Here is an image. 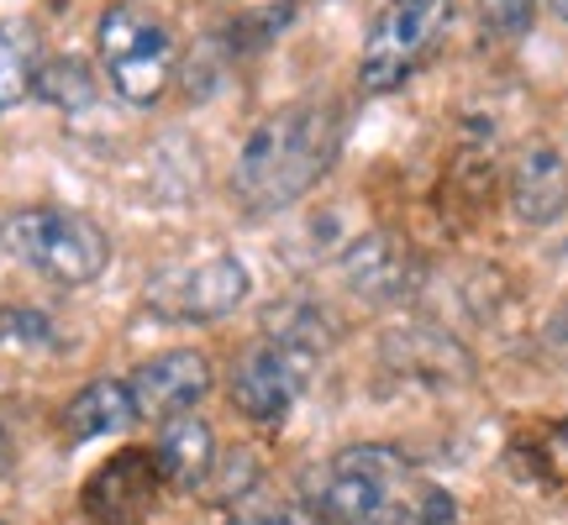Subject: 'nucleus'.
I'll list each match as a JSON object with an SVG mask.
<instances>
[{
    "label": "nucleus",
    "instance_id": "nucleus-9",
    "mask_svg": "<svg viewBox=\"0 0 568 525\" xmlns=\"http://www.w3.org/2000/svg\"><path fill=\"white\" fill-rule=\"evenodd\" d=\"M216 373H211V358L195 352V347H169L159 358L132 368V404H138V421H169V415H184L211 394Z\"/></svg>",
    "mask_w": 568,
    "mask_h": 525
},
{
    "label": "nucleus",
    "instance_id": "nucleus-24",
    "mask_svg": "<svg viewBox=\"0 0 568 525\" xmlns=\"http://www.w3.org/2000/svg\"><path fill=\"white\" fill-rule=\"evenodd\" d=\"M17 467V442H11V431H6V421H0V478Z\"/></svg>",
    "mask_w": 568,
    "mask_h": 525
},
{
    "label": "nucleus",
    "instance_id": "nucleus-21",
    "mask_svg": "<svg viewBox=\"0 0 568 525\" xmlns=\"http://www.w3.org/2000/svg\"><path fill=\"white\" fill-rule=\"evenodd\" d=\"M531 473L552 488H568V421L558 425H542L537 431V442H531Z\"/></svg>",
    "mask_w": 568,
    "mask_h": 525
},
{
    "label": "nucleus",
    "instance_id": "nucleus-1",
    "mask_svg": "<svg viewBox=\"0 0 568 525\" xmlns=\"http://www.w3.org/2000/svg\"><path fill=\"white\" fill-rule=\"evenodd\" d=\"M316 515L332 525H453V494L426 484L406 452L385 442H358L332 452L311 488Z\"/></svg>",
    "mask_w": 568,
    "mask_h": 525
},
{
    "label": "nucleus",
    "instance_id": "nucleus-25",
    "mask_svg": "<svg viewBox=\"0 0 568 525\" xmlns=\"http://www.w3.org/2000/svg\"><path fill=\"white\" fill-rule=\"evenodd\" d=\"M548 6H552V17L558 21H568V0H548Z\"/></svg>",
    "mask_w": 568,
    "mask_h": 525
},
{
    "label": "nucleus",
    "instance_id": "nucleus-14",
    "mask_svg": "<svg viewBox=\"0 0 568 525\" xmlns=\"http://www.w3.org/2000/svg\"><path fill=\"white\" fill-rule=\"evenodd\" d=\"M38 69H42V38L32 21H0V116L17 111L32 84H38Z\"/></svg>",
    "mask_w": 568,
    "mask_h": 525
},
{
    "label": "nucleus",
    "instance_id": "nucleus-4",
    "mask_svg": "<svg viewBox=\"0 0 568 525\" xmlns=\"http://www.w3.org/2000/svg\"><path fill=\"white\" fill-rule=\"evenodd\" d=\"M95 53H101V74L126 105L163 101V90L174 84V63H180L169 21L153 17L138 0H116V6L101 11Z\"/></svg>",
    "mask_w": 568,
    "mask_h": 525
},
{
    "label": "nucleus",
    "instance_id": "nucleus-18",
    "mask_svg": "<svg viewBox=\"0 0 568 525\" xmlns=\"http://www.w3.org/2000/svg\"><path fill=\"white\" fill-rule=\"evenodd\" d=\"M264 337H274V342H284V347H301V352H322L337 331H332V316H326L322 305H311V300H284V305H274L264 316Z\"/></svg>",
    "mask_w": 568,
    "mask_h": 525
},
{
    "label": "nucleus",
    "instance_id": "nucleus-17",
    "mask_svg": "<svg viewBox=\"0 0 568 525\" xmlns=\"http://www.w3.org/2000/svg\"><path fill=\"white\" fill-rule=\"evenodd\" d=\"M258 484H264V463H258V452H253V446H226V452H216V463H211V473H205L201 494L211 500V505L237 509L243 500L258 494Z\"/></svg>",
    "mask_w": 568,
    "mask_h": 525
},
{
    "label": "nucleus",
    "instance_id": "nucleus-20",
    "mask_svg": "<svg viewBox=\"0 0 568 525\" xmlns=\"http://www.w3.org/2000/svg\"><path fill=\"white\" fill-rule=\"evenodd\" d=\"M226 525H326L311 500H264L253 494L237 509H226Z\"/></svg>",
    "mask_w": 568,
    "mask_h": 525
},
{
    "label": "nucleus",
    "instance_id": "nucleus-6",
    "mask_svg": "<svg viewBox=\"0 0 568 525\" xmlns=\"http://www.w3.org/2000/svg\"><path fill=\"white\" fill-rule=\"evenodd\" d=\"M247 289H253V279H247L243 258L211 253V258L159 268L148 279V289H142V310L169 326H205V321H226L247 300Z\"/></svg>",
    "mask_w": 568,
    "mask_h": 525
},
{
    "label": "nucleus",
    "instance_id": "nucleus-8",
    "mask_svg": "<svg viewBox=\"0 0 568 525\" xmlns=\"http://www.w3.org/2000/svg\"><path fill=\"white\" fill-rule=\"evenodd\" d=\"M159 463L153 446H126L116 457H105L80 488V505L95 525H142L159 505Z\"/></svg>",
    "mask_w": 568,
    "mask_h": 525
},
{
    "label": "nucleus",
    "instance_id": "nucleus-16",
    "mask_svg": "<svg viewBox=\"0 0 568 525\" xmlns=\"http://www.w3.org/2000/svg\"><path fill=\"white\" fill-rule=\"evenodd\" d=\"M32 95H38V101H48V105H59V111H69V116H80V111H90V105H95L101 80H95V69H90L84 59L59 53V59H42Z\"/></svg>",
    "mask_w": 568,
    "mask_h": 525
},
{
    "label": "nucleus",
    "instance_id": "nucleus-22",
    "mask_svg": "<svg viewBox=\"0 0 568 525\" xmlns=\"http://www.w3.org/2000/svg\"><path fill=\"white\" fill-rule=\"evenodd\" d=\"M474 6H479V21L495 38H521L537 17V0H474Z\"/></svg>",
    "mask_w": 568,
    "mask_h": 525
},
{
    "label": "nucleus",
    "instance_id": "nucleus-5",
    "mask_svg": "<svg viewBox=\"0 0 568 525\" xmlns=\"http://www.w3.org/2000/svg\"><path fill=\"white\" fill-rule=\"evenodd\" d=\"M453 27V0H385L358 53V84L368 95H389L422 74V63L443 48Z\"/></svg>",
    "mask_w": 568,
    "mask_h": 525
},
{
    "label": "nucleus",
    "instance_id": "nucleus-10",
    "mask_svg": "<svg viewBox=\"0 0 568 525\" xmlns=\"http://www.w3.org/2000/svg\"><path fill=\"white\" fill-rule=\"evenodd\" d=\"M506 195H510L516 222H527V226L564 222V210H568V158L552 147V142H527V147L510 158Z\"/></svg>",
    "mask_w": 568,
    "mask_h": 525
},
{
    "label": "nucleus",
    "instance_id": "nucleus-27",
    "mask_svg": "<svg viewBox=\"0 0 568 525\" xmlns=\"http://www.w3.org/2000/svg\"><path fill=\"white\" fill-rule=\"evenodd\" d=\"M0 525H6V521H0Z\"/></svg>",
    "mask_w": 568,
    "mask_h": 525
},
{
    "label": "nucleus",
    "instance_id": "nucleus-12",
    "mask_svg": "<svg viewBox=\"0 0 568 525\" xmlns=\"http://www.w3.org/2000/svg\"><path fill=\"white\" fill-rule=\"evenodd\" d=\"M216 431L195 415V410H184V415H169L159 425V442H153V463H159V478L163 488H184V494H201L205 473L216 463Z\"/></svg>",
    "mask_w": 568,
    "mask_h": 525
},
{
    "label": "nucleus",
    "instance_id": "nucleus-15",
    "mask_svg": "<svg viewBox=\"0 0 568 525\" xmlns=\"http://www.w3.org/2000/svg\"><path fill=\"white\" fill-rule=\"evenodd\" d=\"M389 368H400V373H416V379H447V373H464L468 358L458 347L447 342L443 331H426V326H406V331H395L385 347Z\"/></svg>",
    "mask_w": 568,
    "mask_h": 525
},
{
    "label": "nucleus",
    "instance_id": "nucleus-7",
    "mask_svg": "<svg viewBox=\"0 0 568 525\" xmlns=\"http://www.w3.org/2000/svg\"><path fill=\"white\" fill-rule=\"evenodd\" d=\"M311 352L301 347H284L274 337H258V342H247L237 352V368H232V404H237V415L253 425H280L295 400H301V389L311 384Z\"/></svg>",
    "mask_w": 568,
    "mask_h": 525
},
{
    "label": "nucleus",
    "instance_id": "nucleus-11",
    "mask_svg": "<svg viewBox=\"0 0 568 525\" xmlns=\"http://www.w3.org/2000/svg\"><path fill=\"white\" fill-rule=\"evenodd\" d=\"M343 284L368 305H395L406 300L410 289H416V258H410L406 247L385 237V231H368V237H353L343 247Z\"/></svg>",
    "mask_w": 568,
    "mask_h": 525
},
{
    "label": "nucleus",
    "instance_id": "nucleus-3",
    "mask_svg": "<svg viewBox=\"0 0 568 525\" xmlns=\"http://www.w3.org/2000/svg\"><path fill=\"white\" fill-rule=\"evenodd\" d=\"M0 237L11 247V258H21L32 274H42L48 284H63V289L95 284L105 274V262H111L105 231L84 210H69V205H27V210H11L0 222Z\"/></svg>",
    "mask_w": 568,
    "mask_h": 525
},
{
    "label": "nucleus",
    "instance_id": "nucleus-19",
    "mask_svg": "<svg viewBox=\"0 0 568 525\" xmlns=\"http://www.w3.org/2000/svg\"><path fill=\"white\" fill-rule=\"evenodd\" d=\"M63 337L53 316H42L32 305H6L0 300V352L11 358H38V352H59Z\"/></svg>",
    "mask_w": 568,
    "mask_h": 525
},
{
    "label": "nucleus",
    "instance_id": "nucleus-26",
    "mask_svg": "<svg viewBox=\"0 0 568 525\" xmlns=\"http://www.w3.org/2000/svg\"><path fill=\"white\" fill-rule=\"evenodd\" d=\"M0 247H6V237H0Z\"/></svg>",
    "mask_w": 568,
    "mask_h": 525
},
{
    "label": "nucleus",
    "instance_id": "nucleus-2",
    "mask_svg": "<svg viewBox=\"0 0 568 525\" xmlns=\"http://www.w3.org/2000/svg\"><path fill=\"white\" fill-rule=\"evenodd\" d=\"M337 147H343V122H337L332 105H280L247 132L237 168H232V189L253 216L290 210L326 179V168L337 163Z\"/></svg>",
    "mask_w": 568,
    "mask_h": 525
},
{
    "label": "nucleus",
    "instance_id": "nucleus-13",
    "mask_svg": "<svg viewBox=\"0 0 568 525\" xmlns=\"http://www.w3.org/2000/svg\"><path fill=\"white\" fill-rule=\"evenodd\" d=\"M63 436L69 442H95V436H116L138 421V404H132V389L126 379H90L80 394H69L63 404Z\"/></svg>",
    "mask_w": 568,
    "mask_h": 525
},
{
    "label": "nucleus",
    "instance_id": "nucleus-23",
    "mask_svg": "<svg viewBox=\"0 0 568 525\" xmlns=\"http://www.w3.org/2000/svg\"><path fill=\"white\" fill-rule=\"evenodd\" d=\"M548 347H552V358H558V363H568V300L552 310V321H548Z\"/></svg>",
    "mask_w": 568,
    "mask_h": 525
}]
</instances>
